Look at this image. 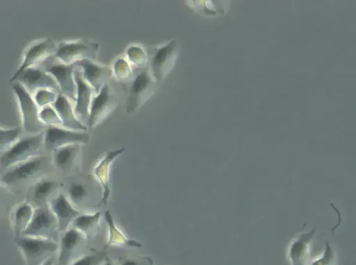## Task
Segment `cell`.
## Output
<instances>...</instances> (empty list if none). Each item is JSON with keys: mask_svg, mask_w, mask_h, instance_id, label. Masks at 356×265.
Listing matches in <instances>:
<instances>
[{"mask_svg": "<svg viewBox=\"0 0 356 265\" xmlns=\"http://www.w3.org/2000/svg\"><path fill=\"white\" fill-rule=\"evenodd\" d=\"M124 85L127 91V113L139 110L154 94L158 87L148 67L136 69L131 79Z\"/></svg>", "mask_w": 356, "mask_h": 265, "instance_id": "cell-1", "label": "cell"}, {"mask_svg": "<svg viewBox=\"0 0 356 265\" xmlns=\"http://www.w3.org/2000/svg\"><path fill=\"white\" fill-rule=\"evenodd\" d=\"M146 52L147 67L159 86L175 66L179 53L177 41L172 39L165 44L149 49Z\"/></svg>", "mask_w": 356, "mask_h": 265, "instance_id": "cell-2", "label": "cell"}, {"mask_svg": "<svg viewBox=\"0 0 356 265\" xmlns=\"http://www.w3.org/2000/svg\"><path fill=\"white\" fill-rule=\"evenodd\" d=\"M44 147L43 132L20 137L0 157V165L10 169L39 156Z\"/></svg>", "mask_w": 356, "mask_h": 265, "instance_id": "cell-3", "label": "cell"}, {"mask_svg": "<svg viewBox=\"0 0 356 265\" xmlns=\"http://www.w3.org/2000/svg\"><path fill=\"white\" fill-rule=\"evenodd\" d=\"M15 243L26 265H42L58 247L54 239L24 235L15 239Z\"/></svg>", "mask_w": 356, "mask_h": 265, "instance_id": "cell-4", "label": "cell"}, {"mask_svg": "<svg viewBox=\"0 0 356 265\" xmlns=\"http://www.w3.org/2000/svg\"><path fill=\"white\" fill-rule=\"evenodd\" d=\"M99 49L98 43L88 40L63 41L57 44L54 58L62 64L74 65L86 59L95 61Z\"/></svg>", "mask_w": 356, "mask_h": 265, "instance_id": "cell-5", "label": "cell"}, {"mask_svg": "<svg viewBox=\"0 0 356 265\" xmlns=\"http://www.w3.org/2000/svg\"><path fill=\"white\" fill-rule=\"evenodd\" d=\"M13 83L12 89L17 101L22 128L32 135L41 132L44 126L39 118L40 108L32 95L20 83Z\"/></svg>", "mask_w": 356, "mask_h": 265, "instance_id": "cell-6", "label": "cell"}, {"mask_svg": "<svg viewBox=\"0 0 356 265\" xmlns=\"http://www.w3.org/2000/svg\"><path fill=\"white\" fill-rule=\"evenodd\" d=\"M57 44L51 38H42L30 44L24 49L21 64L10 79L13 83L16 78L26 69L43 65L53 58Z\"/></svg>", "mask_w": 356, "mask_h": 265, "instance_id": "cell-7", "label": "cell"}, {"mask_svg": "<svg viewBox=\"0 0 356 265\" xmlns=\"http://www.w3.org/2000/svg\"><path fill=\"white\" fill-rule=\"evenodd\" d=\"M88 238L81 231L69 227L63 231L58 244V265H70L83 256Z\"/></svg>", "mask_w": 356, "mask_h": 265, "instance_id": "cell-8", "label": "cell"}, {"mask_svg": "<svg viewBox=\"0 0 356 265\" xmlns=\"http://www.w3.org/2000/svg\"><path fill=\"white\" fill-rule=\"evenodd\" d=\"M118 104V99L115 91L108 84H106L92 99L88 126L92 128L99 125L115 110Z\"/></svg>", "mask_w": 356, "mask_h": 265, "instance_id": "cell-9", "label": "cell"}, {"mask_svg": "<svg viewBox=\"0 0 356 265\" xmlns=\"http://www.w3.org/2000/svg\"><path fill=\"white\" fill-rule=\"evenodd\" d=\"M43 136L44 148L51 152L67 144H86L90 140L87 131L72 130L62 126H48Z\"/></svg>", "mask_w": 356, "mask_h": 265, "instance_id": "cell-10", "label": "cell"}, {"mask_svg": "<svg viewBox=\"0 0 356 265\" xmlns=\"http://www.w3.org/2000/svg\"><path fill=\"white\" fill-rule=\"evenodd\" d=\"M42 67L55 79L59 89V93L63 94L74 102L76 86L74 77V65H66L51 58L44 63Z\"/></svg>", "mask_w": 356, "mask_h": 265, "instance_id": "cell-11", "label": "cell"}, {"mask_svg": "<svg viewBox=\"0 0 356 265\" xmlns=\"http://www.w3.org/2000/svg\"><path fill=\"white\" fill-rule=\"evenodd\" d=\"M56 231H58L56 219L47 205L34 209L32 219L22 235L53 239Z\"/></svg>", "mask_w": 356, "mask_h": 265, "instance_id": "cell-12", "label": "cell"}, {"mask_svg": "<svg viewBox=\"0 0 356 265\" xmlns=\"http://www.w3.org/2000/svg\"><path fill=\"white\" fill-rule=\"evenodd\" d=\"M14 82L20 83L31 95L43 89H49L59 92L58 85L54 77L40 66L26 69Z\"/></svg>", "mask_w": 356, "mask_h": 265, "instance_id": "cell-13", "label": "cell"}, {"mask_svg": "<svg viewBox=\"0 0 356 265\" xmlns=\"http://www.w3.org/2000/svg\"><path fill=\"white\" fill-rule=\"evenodd\" d=\"M125 148H120L106 152L101 158L97 160L92 169V173L102 189L100 203L106 204L110 195V178L113 163L124 151Z\"/></svg>", "mask_w": 356, "mask_h": 265, "instance_id": "cell-14", "label": "cell"}, {"mask_svg": "<svg viewBox=\"0 0 356 265\" xmlns=\"http://www.w3.org/2000/svg\"><path fill=\"white\" fill-rule=\"evenodd\" d=\"M74 77L76 86L74 111L78 119L85 124L84 122H87L88 119L90 104L95 92L83 78L81 70L76 67H74Z\"/></svg>", "mask_w": 356, "mask_h": 265, "instance_id": "cell-15", "label": "cell"}, {"mask_svg": "<svg viewBox=\"0 0 356 265\" xmlns=\"http://www.w3.org/2000/svg\"><path fill=\"white\" fill-rule=\"evenodd\" d=\"M74 66L81 70L83 78L92 88L95 94H97L104 85L108 84L113 76L111 68L88 59L81 60Z\"/></svg>", "mask_w": 356, "mask_h": 265, "instance_id": "cell-16", "label": "cell"}, {"mask_svg": "<svg viewBox=\"0 0 356 265\" xmlns=\"http://www.w3.org/2000/svg\"><path fill=\"white\" fill-rule=\"evenodd\" d=\"M48 206L56 219L58 231L62 232L70 227L73 220L82 212L72 204L63 192L52 198Z\"/></svg>", "mask_w": 356, "mask_h": 265, "instance_id": "cell-17", "label": "cell"}, {"mask_svg": "<svg viewBox=\"0 0 356 265\" xmlns=\"http://www.w3.org/2000/svg\"><path fill=\"white\" fill-rule=\"evenodd\" d=\"M44 158L38 156L18 164L10 169L1 176V180L9 185L24 182L37 176L43 168Z\"/></svg>", "mask_w": 356, "mask_h": 265, "instance_id": "cell-18", "label": "cell"}, {"mask_svg": "<svg viewBox=\"0 0 356 265\" xmlns=\"http://www.w3.org/2000/svg\"><path fill=\"white\" fill-rule=\"evenodd\" d=\"M83 144H67L52 151V160L55 166L61 171L73 170L80 162Z\"/></svg>", "mask_w": 356, "mask_h": 265, "instance_id": "cell-19", "label": "cell"}, {"mask_svg": "<svg viewBox=\"0 0 356 265\" xmlns=\"http://www.w3.org/2000/svg\"><path fill=\"white\" fill-rule=\"evenodd\" d=\"M72 101L63 94L58 93L52 106L61 121L62 127L77 131H87V126L76 117Z\"/></svg>", "mask_w": 356, "mask_h": 265, "instance_id": "cell-20", "label": "cell"}, {"mask_svg": "<svg viewBox=\"0 0 356 265\" xmlns=\"http://www.w3.org/2000/svg\"><path fill=\"white\" fill-rule=\"evenodd\" d=\"M104 217L108 226V236L106 246L140 248L143 244L128 237L115 224L109 210L104 212Z\"/></svg>", "mask_w": 356, "mask_h": 265, "instance_id": "cell-21", "label": "cell"}, {"mask_svg": "<svg viewBox=\"0 0 356 265\" xmlns=\"http://www.w3.org/2000/svg\"><path fill=\"white\" fill-rule=\"evenodd\" d=\"M102 216L101 212H81L73 220L70 227L81 231L89 239L98 232Z\"/></svg>", "mask_w": 356, "mask_h": 265, "instance_id": "cell-22", "label": "cell"}, {"mask_svg": "<svg viewBox=\"0 0 356 265\" xmlns=\"http://www.w3.org/2000/svg\"><path fill=\"white\" fill-rule=\"evenodd\" d=\"M315 230L314 228L309 232L302 234L292 243L289 250L292 265H307L309 245Z\"/></svg>", "mask_w": 356, "mask_h": 265, "instance_id": "cell-23", "label": "cell"}, {"mask_svg": "<svg viewBox=\"0 0 356 265\" xmlns=\"http://www.w3.org/2000/svg\"><path fill=\"white\" fill-rule=\"evenodd\" d=\"M34 212L33 206L27 202L19 204L13 216V224L15 238L22 236L28 227Z\"/></svg>", "mask_w": 356, "mask_h": 265, "instance_id": "cell-24", "label": "cell"}, {"mask_svg": "<svg viewBox=\"0 0 356 265\" xmlns=\"http://www.w3.org/2000/svg\"><path fill=\"white\" fill-rule=\"evenodd\" d=\"M58 187V182L49 179H42L35 183L32 194L34 201L40 205Z\"/></svg>", "mask_w": 356, "mask_h": 265, "instance_id": "cell-25", "label": "cell"}, {"mask_svg": "<svg viewBox=\"0 0 356 265\" xmlns=\"http://www.w3.org/2000/svg\"><path fill=\"white\" fill-rule=\"evenodd\" d=\"M66 196L72 204L76 207L86 202L89 196V189L83 183L73 182L69 185Z\"/></svg>", "mask_w": 356, "mask_h": 265, "instance_id": "cell-26", "label": "cell"}, {"mask_svg": "<svg viewBox=\"0 0 356 265\" xmlns=\"http://www.w3.org/2000/svg\"><path fill=\"white\" fill-rule=\"evenodd\" d=\"M21 135V128H3L0 127V157L13 144H14Z\"/></svg>", "mask_w": 356, "mask_h": 265, "instance_id": "cell-27", "label": "cell"}, {"mask_svg": "<svg viewBox=\"0 0 356 265\" xmlns=\"http://www.w3.org/2000/svg\"><path fill=\"white\" fill-rule=\"evenodd\" d=\"M128 60L136 69L146 67L148 58L146 50L138 45L130 46L126 51Z\"/></svg>", "mask_w": 356, "mask_h": 265, "instance_id": "cell-28", "label": "cell"}, {"mask_svg": "<svg viewBox=\"0 0 356 265\" xmlns=\"http://www.w3.org/2000/svg\"><path fill=\"white\" fill-rule=\"evenodd\" d=\"M111 70L113 75H115L124 84L129 82L134 75L131 65L126 59L122 58H119L113 61V66Z\"/></svg>", "mask_w": 356, "mask_h": 265, "instance_id": "cell-29", "label": "cell"}, {"mask_svg": "<svg viewBox=\"0 0 356 265\" xmlns=\"http://www.w3.org/2000/svg\"><path fill=\"white\" fill-rule=\"evenodd\" d=\"M39 118L42 123L47 127L62 126L58 114L52 105L40 108Z\"/></svg>", "mask_w": 356, "mask_h": 265, "instance_id": "cell-30", "label": "cell"}, {"mask_svg": "<svg viewBox=\"0 0 356 265\" xmlns=\"http://www.w3.org/2000/svg\"><path fill=\"white\" fill-rule=\"evenodd\" d=\"M104 250L84 254L70 265H102L107 257Z\"/></svg>", "mask_w": 356, "mask_h": 265, "instance_id": "cell-31", "label": "cell"}, {"mask_svg": "<svg viewBox=\"0 0 356 265\" xmlns=\"http://www.w3.org/2000/svg\"><path fill=\"white\" fill-rule=\"evenodd\" d=\"M59 92L49 89H43L35 92L32 96L39 108L52 105Z\"/></svg>", "mask_w": 356, "mask_h": 265, "instance_id": "cell-32", "label": "cell"}, {"mask_svg": "<svg viewBox=\"0 0 356 265\" xmlns=\"http://www.w3.org/2000/svg\"><path fill=\"white\" fill-rule=\"evenodd\" d=\"M115 265H154V262L147 256L121 257Z\"/></svg>", "mask_w": 356, "mask_h": 265, "instance_id": "cell-33", "label": "cell"}, {"mask_svg": "<svg viewBox=\"0 0 356 265\" xmlns=\"http://www.w3.org/2000/svg\"><path fill=\"white\" fill-rule=\"evenodd\" d=\"M334 253L333 251L328 244L326 243V248L323 255L318 259H316L310 265H333L334 264Z\"/></svg>", "mask_w": 356, "mask_h": 265, "instance_id": "cell-34", "label": "cell"}, {"mask_svg": "<svg viewBox=\"0 0 356 265\" xmlns=\"http://www.w3.org/2000/svg\"><path fill=\"white\" fill-rule=\"evenodd\" d=\"M102 265H115V264L110 257H107Z\"/></svg>", "mask_w": 356, "mask_h": 265, "instance_id": "cell-35", "label": "cell"}, {"mask_svg": "<svg viewBox=\"0 0 356 265\" xmlns=\"http://www.w3.org/2000/svg\"><path fill=\"white\" fill-rule=\"evenodd\" d=\"M42 265H54L52 257L47 259Z\"/></svg>", "mask_w": 356, "mask_h": 265, "instance_id": "cell-36", "label": "cell"}, {"mask_svg": "<svg viewBox=\"0 0 356 265\" xmlns=\"http://www.w3.org/2000/svg\"><path fill=\"white\" fill-rule=\"evenodd\" d=\"M0 189H1V186H0Z\"/></svg>", "mask_w": 356, "mask_h": 265, "instance_id": "cell-37", "label": "cell"}]
</instances>
